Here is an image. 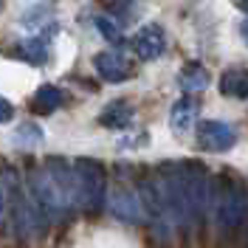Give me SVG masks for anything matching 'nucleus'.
<instances>
[{
	"label": "nucleus",
	"instance_id": "nucleus-1",
	"mask_svg": "<svg viewBox=\"0 0 248 248\" xmlns=\"http://www.w3.org/2000/svg\"><path fill=\"white\" fill-rule=\"evenodd\" d=\"M155 178L175 223H198L212 206V175L201 161H167Z\"/></svg>",
	"mask_w": 248,
	"mask_h": 248
},
{
	"label": "nucleus",
	"instance_id": "nucleus-2",
	"mask_svg": "<svg viewBox=\"0 0 248 248\" xmlns=\"http://www.w3.org/2000/svg\"><path fill=\"white\" fill-rule=\"evenodd\" d=\"M0 189H3V206L9 212V220L15 226L17 237H34L43 232V215L37 209V203L31 201L29 189L20 184L17 172L12 167H6L0 175Z\"/></svg>",
	"mask_w": 248,
	"mask_h": 248
},
{
	"label": "nucleus",
	"instance_id": "nucleus-3",
	"mask_svg": "<svg viewBox=\"0 0 248 248\" xmlns=\"http://www.w3.org/2000/svg\"><path fill=\"white\" fill-rule=\"evenodd\" d=\"M212 206H215V215L220 220V226H226V229L240 226L248 215L246 184L232 172H223L217 181H212Z\"/></svg>",
	"mask_w": 248,
	"mask_h": 248
},
{
	"label": "nucleus",
	"instance_id": "nucleus-4",
	"mask_svg": "<svg viewBox=\"0 0 248 248\" xmlns=\"http://www.w3.org/2000/svg\"><path fill=\"white\" fill-rule=\"evenodd\" d=\"M74 172L79 181V206L88 212H99L108 198V172L93 158H77Z\"/></svg>",
	"mask_w": 248,
	"mask_h": 248
},
{
	"label": "nucleus",
	"instance_id": "nucleus-5",
	"mask_svg": "<svg viewBox=\"0 0 248 248\" xmlns=\"http://www.w3.org/2000/svg\"><path fill=\"white\" fill-rule=\"evenodd\" d=\"M29 195H31V201L37 203V209H40L43 217L60 220V217L68 212L60 189L51 181V175H48L46 167H34V170L29 172Z\"/></svg>",
	"mask_w": 248,
	"mask_h": 248
},
{
	"label": "nucleus",
	"instance_id": "nucleus-6",
	"mask_svg": "<svg viewBox=\"0 0 248 248\" xmlns=\"http://www.w3.org/2000/svg\"><path fill=\"white\" fill-rule=\"evenodd\" d=\"M43 167L48 170L51 181L57 184L62 201H65V206H68V212L77 209L79 206V181H77V172H74V164L65 161V158H48Z\"/></svg>",
	"mask_w": 248,
	"mask_h": 248
},
{
	"label": "nucleus",
	"instance_id": "nucleus-7",
	"mask_svg": "<svg viewBox=\"0 0 248 248\" xmlns=\"http://www.w3.org/2000/svg\"><path fill=\"white\" fill-rule=\"evenodd\" d=\"M234 144H237V133L226 122L209 119V122L198 124V147L201 150H206V153H226Z\"/></svg>",
	"mask_w": 248,
	"mask_h": 248
},
{
	"label": "nucleus",
	"instance_id": "nucleus-8",
	"mask_svg": "<svg viewBox=\"0 0 248 248\" xmlns=\"http://www.w3.org/2000/svg\"><path fill=\"white\" fill-rule=\"evenodd\" d=\"M93 68H96V74L105 82H113V85L127 82V79L133 77V65L119 51H102V54H96L93 57Z\"/></svg>",
	"mask_w": 248,
	"mask_h": 248
},
{
	"label": "nucleus",
	"instance_id": "nucleus-9",
	"mask_svg": "<svg viewBox=\"0 0 248 248\" xmlns=\"http://www.w3.org/2000/svg\"><path fill=\"white\" fill-rule=\"evenodd\" d=\"M133 48H136V54H139L144 62H153L158 60L161 54H164V48H167V37H164V29L161 26H141L136 31V37H133Z\"/></svg>",
	"mask_w": 248,
	"mask_h": 248
},
{
	"label": "nucleus",
	"instance_id": "nucleus-10",
	"mask_svg": "<svg viewBox=\"0 0 248 248\" xmlns=\"http://www.w3.org/2000/svg\"><path fill=\"white\" fill-rule=\"evenodd\" d=\"M110 206H113V215L124 220V223H139L141 220V203L136 189H130L127 184H119L110 195Z\"/></svg>",
	"mask_w": 248,
	"mask_h": 248
},
{
	"label": "nucleus",
	"instance_id": "nucleus-11",
	"mask_svg": "<svg viewBox=\"0 0 248 248\" xmlns=\"http://www.w3.org/2000/svg\"><path fill=\"white\" fill-rule=\"evenodd\" d=\"M133 119H136V110H133V105L127 99L110 102L108 108L99 113V124L108 127V130H124V127L133 124Z\"/></svg>",
	"mask_w": 248,
	"mask_h": 248
},
{
	"label": "nucleus",
	"instance_id": "nucleus-12",
	"mask_svg": "<svg viewBox=\"0 0 248 248\" xmlns=\"http://www.w3.org/2000/svg\"><path fill=\"white\" fill-rule=\"evenodd\" d=\"M62 105H65V93H62V88H57V85H40L37 93L31 96V110L40 113V116H51V113L60 110Z\"/></svg>",
	"mask_w": 248,
	"mask_h": 248
},
{
	"label": "nucleus",
	"instance_id": "nucleus-13",
	"mask_svg": "<svg viewBox=\"0 0 248 248\" xmlns=\"http://www.w3.org/2000/svg\"><path fill=\"white\" fill-rule=\"evenodd\" d=\"M195 116H198V102L186 93V96H181L175 105H172V113H170V124L172 130L178 133V136H184L186 130L195 124Z\"/></svg>",
	"mask_w": 248,
	"mask_h": 248
},
{
	"label": "nucleus",
	"instance_id": "nucleus-14",
	"mask_svg": "<svg viewBox=\"0 0 248 248\" xmlns=\"http://www.w3.org/2000/svg\"><path fill=\"white\" fill-rule=\"evenodd\" d=\"M220 93L232 99H248V68H229L220 77Z\"/></svg>",
	"mask_w": 248,
	"mask_h": 248
},
{
	"label": "nucleus",
	"instance_id": "nucleus-15",
	"mask_svg": "<svg viewBox=\"0 0 248 248\" xmlns=\"http://www.w3.org/2000/svg\"><path fill=\"white\" fill-rule=\"evenodd\" d=\"M9 57H17V60L29 62V65H46L48 62V48L40 37H31V40H23L17 48H9L6 51Z\"/></svg>",
	"mask_w": 248,
	"mask_h": 248
},
{
	"label": "nucleus",
	"instance_id": "nucleus-16",
	"mask_svg": "<svg viewBox=\"0 0 248 248\" xmlns=\"http://www.w3.org/2000/svg\"><path fill=\"white\" fill-rule=\"evenodd\" d=\"M178 82H181L184 93H198V91H206V88H209L212 77H209V71L203 68L201 62H186L184 71H181V77H178Z\"/></svg>",
	"mask_w": 248,
	"mask_h": 248
},
{
	"label": "nucleus",
	"instance_id": "nucleus-17",
	"mask_svg": "<svg viewBox=\"0 0 248 248\" xmlns=\"http://www.w3.org/2000/svg\"><path fill=\"white\" fill-rule=\"evenodd\" d=\"M96 29L102 31V37H105L108 43H119V46H122L124 34H122L119 20H113V17H108V15H99L96 17Z\"/></svg>",
	"mask_w": 248,
	"mask_h": 248
},
{
	"label": "nucleus",
	"instance_id": "nucleus-18",
	"mask_svg": "<svg viewBox=\"0 0 248 248\" xmlns=\"http://www.w3.org/2000/svg\"><path fill=\"white\" fill-rule=\"evenodd\" d=\"M46 12H51L46 3H37V6H31V9H26V12H23L20 23H23V26H29V29H37V26L46 20V17H40V15H46Z\"/></svg>",
	"mask_w": 248,
	"mask_h": 248
},
{
	"label": "nucleus",
	"instance_id": "nucleus-19",
	"mask_svg": "<svg viewBox=\"0 0 248 248\" xmlns=\"http://www.w3.org/2000/svg\"><path fill=\"white\" fill-rule=\"evenodd\" d=\"M17 139L23 141V144H26V141H29V144H40V141H43V130H40L37 124H23V127L17 130Z\"/></svg>",
	"mask_w": 248,
	"mask_h": 248
},
{
	"label": "nucleus",
	"instance_id": "nucleus-20",
	"mask_svg": "<svg viewBox=\"0 0 248 248\" xmlns=\"http://www.w3.org/2000/svg\"><path fill=\"white\" fill-rule=\"evenodd\" d=\"M12 119H15V105H12L9 99H3V96H0V124L12 122Z\"/></svg>",
	"mask_w": 248,
	"mask_h": 248
},
{
	"label": "nucleus",
	"instance_id": "nucleus-21",
	"mask_svg": "<svg viewBox=\"0 0 248 248\" xmlns=\"http://www.w3.org/2000/svg\"><path fill=\"white\" fill-rule=\"evenodd\" d=\"M133 0H102V6H108V9H113V12H122V9H127Z\"/></svg>",
	"mask_w": 248,
	"mask_h": 248
},
{
	"label": "nucleus",
	"instance_id": "nucleus-22",
	"mask_svg": "<svg viewBox=\"0 0 248 248\" xmlns=\"http://www.w3.org/2000/svg\"><path fill=\"white\" fill-rule=\"evenodd\" d=\"M234 6H237L240 12H248V0H234Z\"/></svg>",
	"mask_w": 248,
	"mask_h": 248
},
{
	"label": "nucleus",
	"instance_id": "nucleus-23",
	"mask_svg": "<svg viewBox=\"0 0 248 248\" xmlns=\"http://www.w3.org/2000/svg\"><path fill=\"white\" fill-rule=\"evenodd\" d=\"M240 34H243V40H246V43H248V20H246V23H243V26H240Z\"/></svg>",
	"mask_w": 248,
	"mask_h": 248
},
{
	"label": "nucleus",
	"instance_id": "nucleus-24",
	"mask_svg": "<svg viewBox=\"0 0 248 248\" xmlns=\"http://www.w3.org/2000/svg\"><path fill=\"white\" fill-rule=\"evenodd\" d=\"M3 209H6V206H3V189H0V215H3Z\"/></svg>",
	"mask_w": 248,
	"mask_h": 248
}]
</instances>
